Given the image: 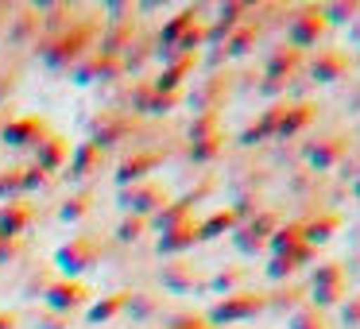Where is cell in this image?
<instances>
[{
	"instance_id": "4fadbf2b",
	"label": "cell",
	"mask_w": 360,
	"mask_h": 329,
	"mask_svg": "<svg viewBox=\"0 0 360 329\" xmlns=\"http://www.w3.org/2000/svg\"><path fill=\"white\" fill-rule=\"evenodd\" d=\"M198 240H202V236H198V225L190 221V225H182V228H171V233H163V240H159V252H167V256H179V252L194 248Z\"/></svg>"
},
{
	"instance_id": "e0dca14e",
	"label": "cell",
	"mask_w": 360,
	"mask_h": 329,
	"mask_svg": "<svg viewBox=\"0 0 360 329\" xmlns=\"http://www.w3.org/2000/svg\"><path fill=\"white\" fill-rule=\"evenodd\" d=\"M32 217V205H20V202H8V209H0V236H20Z\"/></svg>"
},
{
	"instance_id": "d6986e66",
	"label": "cell",
	"mask_w": 360,
	"mask_h": 329,
	"mask_svg": "<svg viewBox=\"0 0 360 329\" xmlns=\"http://www.w3.org/2000/svg\"><path fill=\"white\" fill-rule=\"evenodd\" d=\"M310 256V244H302V248H295V252H279L275 256V264H271V279H283V275H295L298 267H302V259Z\"/></svg>"
},
{
	"instance_id": "e575fe53",
	"label": "cell",
	"mask_w": 360,
	"mask_h": 329,
	"mask_svg": "<svg viewBox=\"0 0 360 329\" xmlns=\"http://www.w3.org/2000/svg\"><path fill=\"white\" fill-rule=\"evenodd\" d=\"M0 329H16V314H0Z\"/></svg>"
},
{
	"instance_id": "cb8c5ba5",
	"label": "cell",
	"mask_w": 360,
	"mask_h": 329,
	"mask_svg": "<svg viewBox=\"0 0 360 329\" xmlns=\"http://www.w3.org/2000/svg\"><path fill=\"white\" fill-rule=\"evenodd\" d=\"M217 97H225V78H213V82H205V86L194 93V101L202 105L205 112H217V109H213V105H217Z\"/></svg>"
},
{
	"instance_id": "ac0fdd59",
	"label": "cell",
	"mask_w": 360,
	"mask_h": 329,
	"mask_svg": "<svg viewBox=\"0 0 360 329\" xmlns=\"http://www.w3.org/2000/svg\"><path fill=\"white\" fill-rule=\"evenodd\" d=\"M43 136V120L39 117H24V120H12L4 128V140L8 143H35Z\"/></svg>"
},
{
	"instance_id": "d590c367",
	"label": "cell",
	"mask_w": 360,
	"mask_h": 329,
	"mask_svg": "<svg viewBox=\"0 0 360 329\" xmlns=\"http://www.w3.org/2000/svg\"><path fill=\"white\" fill-rule=\"evenodd\" d=\"M352 179H356V198H360V171H356V174H352Z\"/></svg>"
},
{
	"instance_id": "5b68a950",
	"label": "cell",
	"mask_w": 360,
	"mask_h": 329,
	"mask_svg": "<svg viewBox=\"0 0 360 329\" xmlns=\"http://www.w3.org/2000/svg\"><path fill=\"white\" fill-rule=\"evenodd\" d=\"M345 295V267L341 264H321L318 271H314V298L318 302H341Z\"/></svg>"
},
{
	"instance_id": "ba28073f",
	"label": "cell",
	"mask_w": 360,
	"mask_h": 329,
	"mask_svg": "<svg viewBox=\"0 0 360 329\" xmlns=\"http://www.w3.org/2000/svg\"><path fill=\"white\" fill-rule=\"evenodd\" d=\"M314 120V105H279V112H275V132L279 136H295L298 128H306Z\"/></svg>"
},
{
	"instance_id": "2e32d148",
	"label": "cell",
	"mask_w": 360,
	"mask_h": 329,
	"mask_svg": "<svg viewBox=\"0 0 360 329\" xmlns=\"http://www.w3.org/2000/svg\"><path fill=\"white\" fill-rule=\"evenodd\" d=\"M198 283V275H194V264H186V259H179V264H167L163 267V287L167 290H186V287H194Z\"/></svg>"
},
{
	"instance_id": "8fae6325",
	"label": "cell",
	"mask_w": 360,
	"mask_h": 329,
	"mask_svg": "<svg viewBox=\"0 0 360 329\" xmlns=\"http://www.w3.org/2000/svg\"><path fill=\"white\" fill-rule=\"evenodd\" d=\"M302 66V51L290 47V43H283V47L271 51V58H267V74L271 78H290V74Z\"/></svg>"
},
{
	"instance_id": "d6a6232c",
	"label": "cell",
	"mask_w": 360,
	"mask_h": 329,
	"mask_svg": "<svg viewBox=\"0 0 360 329\" xmlns=\"http://www.w3.org/2000/svg\"><path fill=\"white\" fill-rule=\"evenodd\" d=\"M256 39V24H244V32L236 35L233 43H229V51H236V55H240V51H248V43Z\"/></svg>"
},
{
	"instance_id": "3957f363",
	"label": "cell",
	"mask_w": 360,
	"mask_h": 329,
	"mask_svg": "<svg viewBox=\"0 0 360 329\" xmlns=\"http://www.w3.org/2000/svg\"><path fill=\"white\" fill-rule=\"evenodd\" d=\"M120 198H124L128 209H136V217H148L151 209L159 213V209L167 205V190L159 186V182H136V186L124 190Z\"/></svg>"
},
{
	"instance_id": "ffe728a7",
	"label": "cell",
	"mask_w": 360,
	"mask_h": 329,
	"mask_svg": "<svg viewBox=\"0 0 360 329\" xmlns=\"http://www.w3.org/2000/svg\"><path fill=\"white\" fill-rule=\"evenodd\" d=\"M236 221H240V213H236V209H221V213H213L210 221L198 225V236H221L225 228H233Z\"/></svg>"
},
{
	"instance_id": "4dcf8cb0",
	"label": "cell",
	"mask_w": 360,
	"mask_h": 329,
	"mask_svg": "<svg viewBox=\"0 0 360 329\" xmlns=\"http://www.w3.org/2000/svg\"><path fill=\"white\" fill-rule=\"evenodd\" d=\"M82 213H89V194H78V198H70V202L63 205V217L66 221H78Z\"/></svg>"
},
{
	"instance_id": "7a4b0ae2",
	"label": "cell",
	"mask_w": 360,
	"mask_h": 329,
	"mask_svg": "<svg viewBox=\"0 0 360 329\" xmlns=\"http://www.w3.org/2000/svg\"><path fill=\"white\" fill-rule=\"evenodd\" d=\"M86 47H89V39H82L78 32H74V35L63 32V35H55V39H47L39 51H43V58H47L51 66H70L74 58L86 55Z\"/></svg>"
},
{
	"instance_id": "30bf717a",
	"label": "cell",
	"mask_w": 360,
	"mask_h": 329,
	"mask_svg": "<svg viewBox=\"0 0 360 329\" xmlns=\"http://www.w3.org/2000/svg\"><path fill=\"white\" fill-rule=\"evenodd\" d=\"M39 167L43 171H58V167L70 163V140H63V136H47V140H39Z\"/></svg>"
},
{
	"instance_id": "6da1fadb",
	"label": "cell",
	"mask_w": 360,
	"mask_h": 329,
	"mask_svg": "<svg viewBox=\"0 0 360 329\" xmlns=\"http://www.w3.org/2000/svg\"><path fill=\"white\" fill-rule=\"evenodd\" d=\"M259 310H267V295H252V290H233L225 295V302L213 310V321H240V318H256Z\"/></svg>"
},
{
	"instance_id": "83f0119b",
	"label": "cell",
	"mask_w": 360,
	"mask_h": 329,
	"mask_svg": "<svg viewBox=\"0 0 360 329\" xmlns=\"http://www.w3.org/2000/svg\"><path fill=\"white\" fill-rule=\"evenodd\" d=\"M143 225H148V217H124V221H120V228H117V236H120V240H140Z\"/></svg>"
},
{
	"instance_id": "9a60e30c",
	"label": "cell",
	"mask_w": 360,
	"mask_h": 329,
	"mask_svg": "<svg viewBox=\"0 0 360 329\" xmlns=\"http://www.w3.org/2000/svg\"><path fill=\"white\" fill-rule=\"evenodd\" d=\"M97 167H101V148H97L94 140H86L78 148V155H70V174L74 179H86V174H94Z\"/></svg>"
},
{
	"instance_id": "f546056e",
	"label": "cell",
	"mask_w": 360,
	"mask_h": 329,
	"mask_svg": "<svg viewBox=\"0 0 360 329\" xmlns=\"http://www.w3.org/2000/svg\"><path fill=\"white\" fill-rule=\"evenodd\" d=\"M221 148H225V136H210V140H198V143H194V159H213Z\"/></svg>"
},
{
	"instance_id": "9c48e42d",
	"label": "cell",
	"mask_w": 360,
	"mask_h": 329,
	"mask_svg": "<svg viewBox=\"0 0 360 329\" xmlns=\"http://www.w3.org/2000/svg\"><path fill=\"white\" fill-rule=\"evenodd\" d=\"M345 151H349V140H345V136H326V140H318L306 155H310V163L318 167V171H326V167H333Z\"/></svg>"
},
{
	"instance_id": "f1b7e54d",
	"label": "cell",
	"mask_w": 360,
	"mask_h": 329,
	"mask_svg": "<svg viewBox=\"0 0 360 329\" xmlns=\"http://www.w3.org/2000/svg\"><path fill=\"white\" fill-rule=\"evenodd\" d=\"M244 275H248V267H233V271H221L217 279H213V287H217V290H225V295H233V287L244 279Z\"/></svg>"
},
{
	"instance_id": "4316f807",
	"label": "cell",
	"mask_w": 360,
	"mask_h": 329,
	"mask_svg": "<svg viewBox=\"0 0 360 329\" xmlns=\"http://www.w3.org/2000/svg\"><path fill=\"white\" fill-rule=\"evenodd\" d=\"M290 329H326V321H321V314L314 306H306V310H298L290 318Z\"/></svg>"
},
{
	"instance_id": "603a6c76",
	"label": "cell",
	"mask_w": 360,
	"mask_h": 329,
	"mask_svg": "<svg viewBox=\"0 0 360 329\" xmlns=\"http://www.w3.org/2000/svg\"><path fill=\"white\" fill-rule=\"evenodd\" d=\"M190 24H194V12H182V16L174 20L171 27H167V39H174V35H179L182 27H190ZM171 47H179V51H182V58H194V55H190V51H194V35H186L182 43H171Z\"/></svg>"
},
{
	"instance_id": "8992f818",
	"label": "cell",
	"mask_w": 360,
	"mask_h": 329,
	"mask_svg": "<svg viewBox=\"0 0 360 329\" xmlns=\"http://www.w3.org/2000/svg\"><path fill=\"white\" fill-rule=\"evenodd\" d=\"M94 259H97V240H94V236H74V240L58 252V264H63L70 275L94 267Z\"/></svg>"
},
{
	"instance_id": "7c38bea8",
	"label": "cell",
	"mask_w": 360,
	"mask_h": 329,
	"mask_svg": "<svg viewBox=\"0 0 360 329\" xmlns=\"http://www.w3.org/2000/svg\"><path fill=\"white\" fill-rule=\"evenodd\" d=\"M345 66H349V55L345 51H318V58H314V78L318 82H333L345 74Z\"/></svg>"
},
{
	"instance_id": "44dd1931",
	"label": "cell",
	"mask_w": 360,
	"mask_h": 329,
	"mask_svg": "<svg viewBox=\"0 0 360 329\" xmlns=\"http://www.w3.org/2000/svg\"><path fill=\"white\" fill-rule=\"evenodd\" d=\"M302 225H287V228H279V233L271 236V248H275V256L279 252H295V248H302Z\"/></svg>"
},
{
	"instance_id": "277c9868",
	"label": "cell",
	"mask_w": 360,
	"mask_h": 329,
	"mask_svg": "<svg viewBox=\"0 0 360 329\" xmlns=\"http://www.w3.org/2000/svg\"><path fill=\"white\" fill-rule=\"evenodd\" d=\"M326 32V12L321 8H302V16H290V47H310Z\"/></svg>"
},
{
	"instance_id": "836d02e7",
	"label": "cell",
	"mask_w": 360,
	"mask_h": 329,
	"mask_svg": "<svg viewBox=\"0 0 360 329\" xmlns=\"http://www.w3.org/2000/svg\"><path fill=\"white\" fill-rule=\"evenodd\" d=\"M167 329H213V325H210L205 318H194V314H182V318L174 321V325H167Z\"/></svg>"
},
{
	"instance_id": "d4e9b609",
	"label": "cell",
	"mask_w": 360,
	"mask_h": 329,
	"mask_svg": "<svg viewBox=\"0 0 360 329\" xmlns=\"http://www.w3.org/2000/svg\"><path fill=\"white\" fill-rule=\"evenodd\" d=\"M24 190V167H8V171H0V198L4 194H20Z\"/></svg>"
},
{
	"instance_id": "5bb4252c",
	"label": "cell",
	"mask_w": 360,
	"mask_h": 329,
	"mask_svg": "<svg viewBox=\"0 0 360 329\" xmlns=\"http://www.w3.org/2000/svg\"><path fill=\"white\" fill-rule=\"evenodd\" d=\"M190 209L194 205H186V202H167L163 209L155 213V225H159V233H171V228H182V225H190Z\"/></svg>"
},
{
	"instance_id": "7402d4cb",
	"label": "cell",
	"mask_w": 360,
	"mask_h": 329,
	"mask_svg": "<svg viewBox=\"0 0 360 329\" xmlns=\"http://www.w3.org/2000/svg\"><path fill=\"white\" fill-rule=\"evenodd\" d=\"M128 298H132V295H124V290H120V295H112V298H105V302H97L94 310H89V321H109V318H117V314L128 306Z\"/></svg>"
},
{
	"instance_id": "52a82bcc",
	"label": "cell",
	"mask_w": 360,
	"mask_h": 329,
	"mask_svg": "<svg viewBox=\"0 0 360 329\" xmlns=\"http://www.w3.org/2000/svg\"><path fill=\"white\" fill-rule=\"evenodd\" d=\"M89 298V290L82 287L78 279H55L51 283V290H47V302L55 306L58 314H70V310H78L82 302Z\"/></svg>"
},
{
	"instance_id": "1f68e13d",
	"label": "cell",
	"mask_w": 360,
	"mask_h": 329,
	"mask_svg": "<svg viewBox=\"0 0 360 329\" xmlns=\"http://www.w3.org/2000/svg\"><path fill=\"white\" fill-rule=\"evenodd\" d=\"M341 318H345V325H360V295H352L349 302L341 306Z\"/></svg>"
},
{
	"instance_id": "484cf974",
	"label": "cell",
	"mask_w": 360,
	"mask_h": 329,
	"mask_svg": "<svg viewBox=\"0 0 360 329\" xmlns=\"http://www.w3.org/2000/svg\"><path fill=\"white\" fill-rule=\"evenodd\" d=\"M151 163H155V155H136V159H128L124 171H120V182H128V179H143Z\"/></svg>"
}]
</instances>
